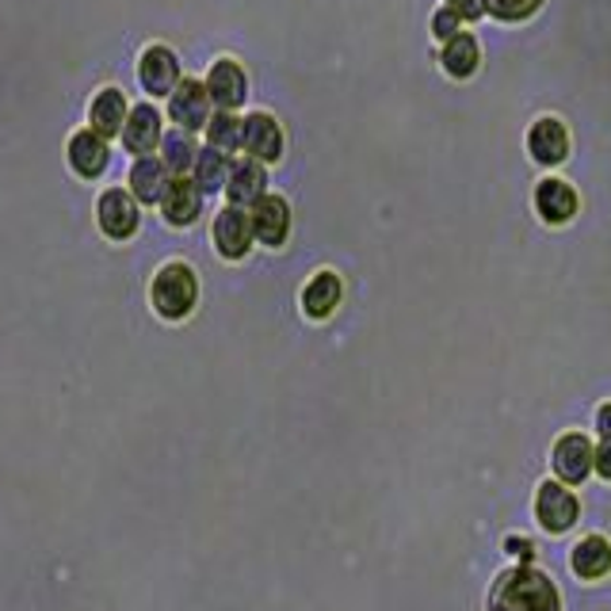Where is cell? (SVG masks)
<instances>
[{"label":"cell","mask_w":611,"mask_h":611,"mask_svg":"<svg viewBox=\"0 0 611 611\" xmlns=\"http://www.w3.org/2000/svg\"><path fill=\"white\" fill-rule=\"evenodd\" d=\"M489 611H562V603H558V588L547 573L519 565L493 585Z\"/></svg>","instance_id":"6da1fadb"},{"label":"cell","mask_w":611,"mask_h":611,"mask_svg":"<svg viewBox=\"0 0 611 611\" xmlns=\"http://www.w3.org/2000/svg\"><path fill=\"white\" fill-rule=\"evenodd\" d=\"M195 298H199V279L188 264H180V260H172V264H165L157 275H153L149 302L160 318H168V321L188 318L191 306H195Z\"/></svg>","instance_id":"7a4b0ae2"},{"label":"cell","mask_w":611,"mask_h":611,"mask_svg":"<svg viewBox=\"0 0 611 611\" xmlns=\"http://www.w3.org/2000/svg\"><path fill=\"white\" fill-rule=\"evenodd\" d=\"M137 81H142L145 96H172V88L183 81L180 53L168 43H145L137 53Z\"/></svg>","instance_id":"3957f363"},{"label":"cell","mask_w":611,"mask_h":611,"mask_svg":"<svg viewBox=\"0 0 611 611\" xmlns=\"http://www.w3.org/2000/svg\"><path fill=\"white\" fill-rule=\"evenodd\" d=\"M211 115H214V104L203 76H183L172 88V96H168V119H172V127L195 134V130H206Z\"/></svg>","instance_id":"277c9868"},{"label":"cell","mask_w":611,"mask_h":611,"mask_svg":"<svg viewBox=\"0 0 611 611\" xmlns=\"http://www.w3.org/2000/svg\"><path fill=\"white\" fill-rule=\"evenodd\" d=\"M203 84H206V92H211L214 111H237V107L244 104V96H249V73H244L241 61L229 58V53L211 61Z\"/></svg>","instance_id":"5b68a950"},{"label":"cell","mask_w":611,"mask_h":611,"mask_svg":"<svg viewBox=\"0 0 611 611\" xmlns=\"http://www.w3.org/2000/svg\"><path fill=\"white\" fill-rule=\"evenodd\" d=\"M96 221L111 241H127L142 226V203L127 188H107L96 203Z\"/></svg>","instance_id":"8992f818"},{"label":"cell","mask_w":611,"mask_h":611,"mask_svg":"<svg viewBox=\"0 0 611 611\" xmlns=\"http://www.w3.org/2000/svg\"><path fill=\"white\" fill-rule=\"evenodd\" d=\"M527 157L542 168H554L570 157V127L558 115H539L527 127Z\"/></svg>","instance_id":"52a82bcc"},{"label":"cell","mask_w":611,"mask_h":611,"mask_svg":"<svg viewBox=\"0 0 611 611\" xmlns=\"http://www.w3.org/2000/svg\"><path fill=\"white\" fill-rule=\"evenodd\" d=\"M241 149L260 165L283 157V127L272 111H249L241 119Z\"/></svg>","instance_id":"ba28073f"},{"label":"cell","mask_w":611,"mask_h":611,"mask_svg":"<svg viewBox=\"0 0 611 611\" xmlns=\"http://www.w3.org/2000/svg\"><path fill=\"white\" fill-rule=\"evenodd\" d=\"M119 137H122V145H127V153H134V157H149V153L160 145V137H165V119H160V111L149 104V99L130 104L127 127H122Z\"/></svg>","instance_id":"9c48e42d"},{"label":"cell","mask_w":611,"mask_h":611,"mask_svg":"<svg viewBox=\"0 0 611 611\" xmlns=\"http://www.w3.org/2000/svg\"><path fill=\"white\" fill-rule=\"evenodd\" d=\"M127 115H130V104H127V92L119 88V84H104V88L92 92L88 99V127L96 130L99 137H119L122 127H127Z\"/></svg>","instance_id":"30bf717a"},{"label":"cell","mask_w":611,"mask_h":611,"mask_svg":"<svg viewBox=\"0 0 611 611\" xmlns=\"http://www.w3.org/2000/svg\"><path fill=\"white\" fill-rule=\"evenodd\" d=\"M249 221H252V237H256L260 244L279 249L290 237V203L283 195H272V191H267V195L249 211Z\"/></svg>","instance_id":"8fae6325"},{"label":"cell","mask_w":611,"mask_h":611,"mask_svg":"<svg viewBox=\"0 0 611 611\" xmlns=\"http://www.w3.org/2000/svg\"><path fill=\"white\" fill-rule=\"evenodd\" d=\"M267 195V165H260V160L252 157H241L229 165V180H226V199L229 206H256L260 199Z\"/></svg>","instance_id":"7c38bea8"},{"label":"cell","mask_w":611,"mask_h":611,"mask_svg":"<svg viewBox=\"0 0 611 611\" xmlns=\"http://www.w3.org/2000/svg\"><path fill=\"white\" fill-rule=\"evenodd\" d=\"M214 249L226 260H241L252 249V221L241 206H221L214 214Z\"/></svg>","instance_id":"4fadbf2b"},{"label":"cell","mask_w":611,"mask_h":611,"mask_svg":"<svg viewBox=\"0 0 611 611\" xmlns=\"http://www.w3.org/2000/svg\"><path fill=\"white\" fill-rule=\"evenodd\" d=\"M577 206H580V199L570 180L547 176V180H539V188H535V211H539V218L547 221V226H565V221L577 214Z\"/></svg>","instance_id":"5bb4252c"},{"label":"cell","mask_w":611,"mask_h":611,"mask_svg":"<svg viewBox=\"0 0 611 611\" xmlns=\"http://www.w3.org/2000/svg\"><path fill=\"white\" fill-rule=\"evenodd\" d=\"M160 214H165V221L176 229L195 226V218L203 214V191L195 188L191 176H172L165 199H160Z\"/></svg>","instance_id":"9a60e30c"},{"label":"cell","mask_w":611,"mask_h":611,"mask_svg":"<svg viewBox=\"0 0 611 611\" xmlns=\"http://www.w3.org/2000/svg\"><path fill=\"white\" fill-rule=\"evenodd\" d=\"M69 165H73V172L84 176V180H96V176L104 172L107 165H111L107 137H99L92 127L76 130V134L69 137Z\"/></svg>","instance_id":"2e32d148"},{"label":"cell","mask_w":611,"mask_h":611,"mask_svg":"<svg viewBox=\"0 0 611 611\" xmlns=\"http://www.w3.org/2000/svg\"><path fill=\"white\" fill-rule=\"evenodd\" d=\"M440 69L451 81H470L481 69V43L474 31H458L455 38L440 46Z\"/></svg>","instance_id":"e0dca14e"},{"label":"cell","mask_w":611,"mask_h":611,"mask_svg":"<svg viewBox=\"0 0 611 611\" xmlns=\"http://www.w3.org/2000/svg\"><path fill=\"white\" fill-rule=\"evenodd\" d=\"M535 512H539V524L558 535V531H565V527H573V519H577L580 508H577V496H573L570 489H562L558 481H542Z\"/></svg>","instance_id":"ac0fdd59"},{"label":"cell","mask_w":611,"mask_h":611,"mask_svg":"<svg viewBox=\"0 0 611 611\" xmlns=\"http://www.w3.org/2000/svg\"><path fill=\"white\" fill-rule=\"evenodd\" d=\"M168 183H172V172H168L165 160H160L157 153H149V157H134V165H130V195H134L137 203L160 206Z\"/></svg>","instance_id":"d6986e66"},{"label":"cell","mask_w":611,"mask_h":611,"mask_svg":"<svg viewBox=\"0 0 611 611\" xmlns=\"http://www.w3.org/2000/svg\"><path fill=\"white\" fill-rule=\"evenodd\" d=\"M554 474L562 481H570V486H577V481H585L588 474H592V443H588L580 432H570L558 440Z\"/></svg>","instance_id":"ffe728a7"},{"label":"cell","mask_w":611,"mask_h":611,"mask_svg":"<svg viewBox=\"0 0 611 611\" xmlns=\"http://www.w3.org/2000/svg\"><path fill=\"white\" fill-rule=\"evenodd\" d=\"M157 149H160V160H165V168L172 176H188L191 168H195L199 142H195V134H191V130H180V127L165 130V137H160Z\"/></svg>","instance_id":"44dd1931"},{"label":"cell","mask_w":611,"mask_h":611,"mask_svg":"<svg viewBox=\"0 0 611 611\" xmlns=\"http://www.w3.org/2000/svg\"><path fill=\"white\" fill-rule=\"evenodd\" d=\"M340 295H344L340 275H336V272H318L302 290V310L310 313V318H328V313L340 306Z\"/></svg>","instance_id":"7402d4cb"},{"label":"cell","mask_w":611,"mask_h":611,"mask_svg":"<svg viewBox=\"0 0 611 611\" xmlns=\"http://www.w3.org/2000/svg\"><path fill=\"white\" fill-rule=\"evenodd\" d=\"M229 165H233V157L211 149V145H199V157H195V168H191V180H195V188L203 191V195H211V191H226Z\"/></svg>","instance_id":"603a6c76"},{"label":"cell","mask_w":611,"mask_h":611,"mask_svg":"<svg viewBox=\"0 0 611 611\" xmlns=\"http://www.w3.org/2000/svg\"><path fill=\"white\" fill-rule=\"evenodd\" d=\"M573 570H577V577H585V580L603 577V573L611 570V542L600 539V535L580 539L577 550H573Z\"/></svg>","instance_id":"cb8c5ba5"},{"label":"cell","mask_w":611,"mask_h":611,"mask_svg":"<svg viewBox=\"0 0 611 611\" xmlns=\"http://www.w3.org/2000/svg\"><path fill=\"white\" fill-rule=\"evenodd\" d=\"M206 145L218 153H237L241 149V115L237 111H214L211 122H206Z\"/></svg>","instance_id":"d4e9b609"},{"label":"cell","mask_w":611,"mask_h":611,"mask_svg":"<svg viewBox=\"0 0 611 611\" xmlns=\"http://www.w3.org/2000/svg\"><path fill=\"white\" fill-rule=\"evenodd\" d=\"M481 8H486V15H493L501 23H524L539 12L542 0H481Z\"/></svg>","instance_id":"484cf974"},{"label":"cell","mask_w":611,"mask_h":611,"mask_svg":"<svg viewBox=\"0 0 611 611\" xmlns=\"http://www.w3.org/2000/svg\"><path fill=\"white\" fill-rule=\"evenodd\" d=\"M428 27H432V38H435V43L443 46L447 38H455L458 31H463V20H458V15L451 12L447 4H440V8L432 12V23H428Z\"/></svg>","instance_id":"4316f807"},{"label":"cell","mask_w":611,"mask_h":611,"mask_svg":"<svg viewBox=\"0 0 611 611\" xmlns=\"http://www.w3.org/2000/svg\"><path fill=\"white\" fill-rule=\"evenodd\" d=\"M443 4H447L451 12H455L463 23H478L481 15H486V8H481V0H443Z\"/></svg>","instance_id":"83f0119b"},{"label":"cell","mask_w":611,"mask_h":611,"mask_svg":"<svg viewBox=\"0 0 611 611\" xmlns=\"http://www.w3.org/2000/svg\"><path fill=\"white\" fill-rule=\"evenodd\" d=\"M592 470L611 481V440H603L600 447L592 451Z\"/></svg>","instance_id":"f1b7e54d"},{"label":"cell","mask_w":611,"mask_h":611,"mask_svg":"<svg viewBox=\"0 0 611 611\" xmlns=\"http://www.w3.org/2000/svg\"><path fill=\"white\" fill-rule=\"evenodd\" d=\"M596 428H600L603 440H611V402L600 405V412H596Z\"/></svg>","instance_id":"f546056e"}]
</instances>
